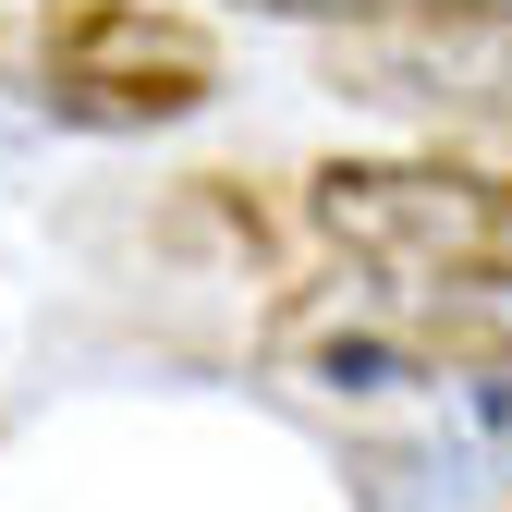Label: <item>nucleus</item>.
<instances>
[{"mask_svg": "<svg viewBox=\"0 0 512 512\" xmlns=\"http://www.w3.org/2000/svg\"><path fill=\"white\" fill-rule=\"evenodd\" d=\"M305 232L391 293H512V183L476 159H317Z\"/></svg>", "mask_w": 512, "mask_h": 512, "instance_id": "f03ea898", "label": "nucleus"}, {"mask_svg": "<svg viewBox=\"0 0 512 512\" xmlns=\"http://www.w3.org/2000/svg\"><path fill=\"white\" fill-rule=\"evenodd\" d=\"M0 86L74 135H159L220 98V37L159 0H0Z\"/></svg>", "mask_w": 512, "mask_h": 512, "instance_id": "f257e3e1", "label": "nucleus"}, {"mask_svg": "<svg viewBox=\"0 0 512 512\" xmlns=\"http://www.w3.org/2000/svg\"><path fill=\"white\" fill-rule=\"evenodd\" d=\"M256 13H305V25H512V0H256Z\"/></svg>", "mask_w": 512, "mask_h": 512, "instance_id": "7ed1b4c3", "label": "nucleus"}]
</instances>
